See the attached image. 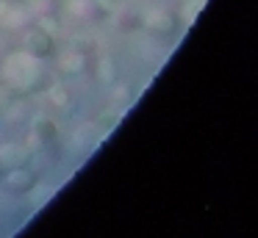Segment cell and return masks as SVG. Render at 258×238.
Here are the masks:
<instances>
[{"instance_id": "7a4b0ae2", "label": "cell", "mask_w": 258, "mask_h": 238, "mask_svg": "<svg viewBox=\"0 0 258 238\" xmlns=\"http://www.w3.org/2000/svg\"><path fill=\"white\" fill-rule=\"evenodd\" d=\"M28 47H31V53H34L36 58H47V55L56 53V44H53V39L47 36L45 31H34V33H31Z\"/></svg>"}, {"instance_id": "3957f363", "label": "cell", "mask_w": 258, "mask_h": 238, "mask_svg": "<svg viewBox=\"0 0 258 238\" xmlns=\"http://www.w3.org/2000/svg\"><path fill=\"white\" fill-rule=\"evenodd\" d=\"M39 136L45 138V144H47L53 136H56V130H53V125H47V122H42V125H39Z\"/></svg>"}, {"instance_id": "6da1fadb", "label": "cell", "mask_w": 258, "mask_h": 238, "mask_svg": "<svg viewBox=\"0 0 258 238\" xmlns=\"http://www.w3.org/2000/svg\"><path fill=\"white\" fill-rule=\"evenodd\" d=\"M34 183H36V177L31 175L25 166H14V169L6 175L9 191H17V194H23V191H28V188H34Z\"/></svg>"}]
</instances>
